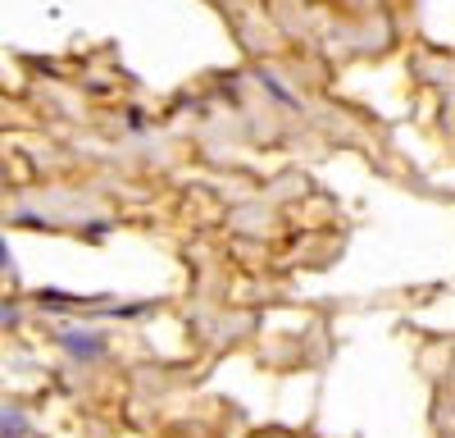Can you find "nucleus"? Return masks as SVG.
Returning <instances> with one entry per match:
<instances>
[{"label":"nucleus","mask_w":455,"mask_h":438,"mask_svg":"<svg viewBox=\"0 0 455 438\" xmlns=\"http://www.w3.org/2000/svg\"><path fill=\"white\" fill-rule=\"evenodd\" d=\"M5 265H10V247H5V242H0V270H5Z\"/></svg>","instance_id":"1"}]
</instances>
